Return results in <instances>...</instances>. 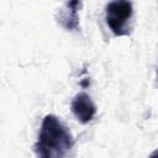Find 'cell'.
I'll use <instances>...</instances> for the list:
<instances>
[{
  "label": "cell",
  "instance_id": "6da1fadb",
  "mask_svg": "<svg viewBox=\"0 0 158 158\" xmlns=\"http://www.w3.org/2000/svg\"><path fill=\"white\" fill-rule=\"evenodd\" d=\"M73 146L74 137L69 128L56 115H46L35 143L36 157L65 158Z\"/></svg>",
  "mask_w": 158,
  "mask_h": 158
},
{
  "label": "cell",
  "instance_id": "7a4b0ae2",
  "mask_svg": "<svg viewBox=\"0 0 158 158\" xmlns=\"http://www.w3.org/2000/svg\"><path fill=\"white\" fill-rule=\"evenodd\" d=\"M133 6L125 0L111 1L105 6V20L115 36H127L132 30Z\"/></svg>",
  "mask_w": 158,
  "mask_h": 158
},
{
  "label": "cell",
  "instance_id": "3957f363",
  "mask_svg": "<svg viewBox=\"0 0 158 158\" xmlns=\"http://www.w3.org/2000/svg\"><path fill=\"white\" fill-rule=\"evenodd\" d=\"M70 110L77 120L81 123L90 122L96 115V106L86 93H79L73 98L70 102Z\"/></svg>",
  "mask_w": 158,
  "mask_h": 158
},
{
  "label": "cell",
  "instance_id": "277c9868",
  "mask_svg": "<svg viewBox=\"0 0 158 158\" xmlns=\"http://www.w3.org/2000/svg\"><path fill=\"white\" fill-rule=\"evenodd\" d=\"M83 2L80 1H69L64 4V7L59 10L58 22L59 25L68 31H77L79 28V16L78 11Z\"/></svg>",
  "mask_w": 158,
  "mask_h": 158
},
{
  "label": "cell",
  "instance_id": "5b68a950",
  "mask_svg": "<svg viewBox=\"0 0 158 158\" xmlns=\"http://www.w3.org/2000/svg\"><path fill=\"white\" fill-rule=\"evenodd\" d=\"M154 157H156V152H154V153H153V154L151 156V158H154Z\"/></svg>",
  "mask_w": 158,
  "mask_h": 158
}]
</instances>
